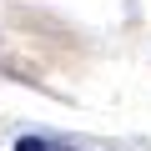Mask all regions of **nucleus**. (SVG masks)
I'll return each mask as SVG.
<instances>
[{"mask_svg":"<svg viewBox=\"0 0 151 151\" xmlns=\"http://www.w3.org/2000/svg\"><path fill=\"white\" fill-rule=\"evenodd\" d=\"M15 151H76V146H60V141H50V136H20Z\"/></svg>","mask_w":151,"mask_h":151,"instance_id":"nucleus-1","label":"nucleus"}]
</instances>
